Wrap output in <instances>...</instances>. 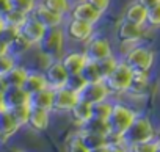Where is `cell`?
Instances as JSON below:
<instances>
[{
	"instance_id": "obj_1",
	"label": "cell",
	"mask_w": 160,
	"mask_h": 152,
	"mask_svg": "<svg viewBox=\"0 0 160 152\" xmlns=\"http://www.w3.org/2000/svg\"><path fill=\"white\" fill-rule=\"evenodd\" d=\"M137 118V113L122 105V104H115L108 118H107V125H108V135H107V143H119L122 133L127 130V127L132 124V121Z\"/></svg>"
},
{
	"instance_id": "obj_2",
	"label": "cell",
	"mask_w": 160,
	"mask_h": 152,
	"mask_svg": "<svg viewBox=\"0 0 160 152\" xmlns=\"http://www.w3.org/2000/svg\"><path fill=\"white\" fill-rule=\"evenodd\" d=\"M151 140H155L154 127H152V124L148 118L140 116V115H137V118L132 121V124L127 127V130L121 136V141L127 147L132 146V144L143 143V141H151Z\"/></svg>"
},
{
	"instance_id": "obj_3",
	"label": "cell",
	"mask_w": 160,
	"mask_h": 152,
	"mask_svg": "<svg viewBox=\"0 0 160 152\" xmlns=\"http://www.w3.org/2000/svg\"><path fill=\"white\" fill-rule=\"evenodd\" d=\"M155 60V53L152 49L146 46H133L129 49L122 58V61L133 71V72H149Z\"/></svg>"
},
{
	"instance_id": "obj_4",
	"label": "cell",
	"mask_w": 160,
	"mask_h": 152,
	"mask_svg": "<svg viewBox=\"0 0 160 152\" xmlns=\"http://www.w3.org/2000/svg\"><path fill=\"white\" fill-rule=\"evenodd\" d=\"M39 46V52L49 58L50 61L53 60H61V53H63V46H64V32L61 27L57 28H47L44 38L41 39Z\"/></svg>"
},
{
	"instance_id": "obj_5",
	"label": "cell",
	"mask_w": 160,
	"mask_h": 152,
	"mask_svg": "<svg viewBox=\"0 0 160 152\" xmlns=\"http://www.w3.org/2000/svg\"><path fill=\"white\" fill-rule=\"evenodd\" d=\"M132 77H133V71L121 60L118 61L115 69L104 79V83L107 85L110 93H127Z\"/></svg>"
},
{
	"instance_id": "obj_6",
	"label": "cell",
	"mask_w": 160,
	"mask_h": 152,
	"mask_svg": "<svg viewBox=\"0 0 160 152\" xmlns=\"http://www.w3.org/2000/svg\"><path fill=\"white\" fill-rule=\"evenodd\" d=\"M83 52L90 61H101L113 55L110 41L104 36H94V35L87 41V47Z\"/></svg>"
},
{
	"instance_id": "obj_7",
	"label": "cell",
	"mask_w": 160,
	"mask_h": 152,
	"mask_svg": "<svg viewBox=\"0 0 160 152\" xmlns=\"http://www.w3.org/2000/svg\"><path fill=\"white\" fill-rule=\"evenodd\" d=\"M63 32H64V36H68L74 42H87L94 35V25L71 17L66 22Z\"/></svg>"
},
{
	"instance_id": "obj_8",
	"label": "cell",
	"mask_w": 160,
	"mask_h": 152,
	"mask_svg": "<svg viewBox=\"0 0 160 152\" xmlns=\"http://www.w3.org/2000/svg\"><path fill=\"white\" fill-rule=\"evenodd\" d=\"M110 91L107 88V85L104 83V80L101 82H93V83H85V86L77 93L78 101L87 102L90 105H94L98 102H102L108 97Z\"/></svg>"
},
{
	"instance_id": "obj_9",
	"label": "cell",
	"mask_w": 160,
	"mask_h": 152,
	"mask_svg": "<svg viewBox=\"0 0 160 152\" xmlns=\"http://www.w3.org/2000/svg\"><path fill=\"white\" fill-rule=\"evenodd\" d=\"M46 32H47V28H46L39 21H36V19L30 14V16L27 17V21L21 25V28H19V36L24 38L30 46H35V44H39V42H41V39L44 38Z\"/></svg>"
},
{
	"instance_id": "obj_10",
	"label": "cell",
	"mask_w": 160,
	"mask_h": 152,
	"mask_svg": "<svg viewBox=\"0 0 160 152\" xmlns=\"http://www.w3.org/2000/svg\"><path fill=\"white\" fill-rule=\"evenodd\" d=\"M44 77H46V82H47V86L49 88L58 90V88L66 86L69 74L64 69L61 60H53V61H50V64L44 71Z\"/></svg>"
},
{
	"instance_id": "obj_11",
	"label": "cell",
	"mask_w": 160,
	"mask_h": 152,
	"mask_svg": "<svg viewBox=\"0 0 160 152\" xmlns=\"http://www.w3.org/2000/svg\"><path fill=\"white\" fill-rule=\"evenodd\" d=\"M144 27L146 25H137V24H132V22L122 19L116 28V36H118L119 42H122V44H135L140 39H143V36L146 33Z\"/></svg>"
},
{
	"instance_id": "obj_12",
	"label": "cell",
	"mask_w": 160,
	"mask_h": 152,
	"mask_svg": "<svg viewBox=\"0 0 160 152\" xmlns=\"http://www.w3.org/2000/svg\"><path fill=\"white\" fill-rule=\"evenodd\" d=\"M32 16L36 21H39L46 28H57V27H61L64 22V14H60V13L47 8L44 3H38L35 7Z\"/></svg>"
},
{
	"instance_id": "obj_13",
	"label": "cell",
	"mask_w": 160,
	"mask_h": 152,
	"mask_svg": "<svg viewBox=\"0 0 160 152\" xmlns=\"http://www.w3.org/2000/svg\"><path fill=\"white\" fill-rule=\"evenodd\" d=\"M71 17L74 19H78V21H83V22H88L91 25L98 24L102 17V13L98 11L91 3H88L87 0H80L78 3L72 5V10H71Z\"/></svg>"
},
{
	"instance_id": "obj_14",
	"label": "cell",
	"mask_w": 160,
	"mask_h": 152,
	"mask_svg": "<svg viewBox=\"0 0 160 152\" xmlns=\"http://www.w3.org/2000/svg\"><path fill=\"white\" fill-rule=\"evenodd\" d=\"M78 102V96L75 91L69 90L68 86L55 90L53 94V105L52 110L55 111H71V108Z\"/></svg>"
},
{
	"instance_id": "obj_15",
	"label": "cell",
	"mask_w": 160,
	"mask_h": 152,
	"mask_svg": "<svg viewBox=\"0 0 160 152\" xmlns=\"http://www.w3.org/2000/svg\"><path fill=\"white\" fill-rule=\"evenodd\" d=\"M2 102L3 108L10 110L13 107L28 104V94L22 86H5V90L2 91Z\"/></svg>"
},
{
	"instance_id": "obj_16",
	"label": "cell",
	"mask_w": 160,
	"mask_h": 152,
	"mask_svg": "<svg viewBox=\"0 0 160 152\" xmlns=\"http://www.w3.org/2000/svg\"><path fill=\"white\" fill-rule=\"evenodd\" d=\"M30 105V104H28ZM49 124V110L41 108V107H35L30 105L28 110V119H27V125H30L33 130L41 132L44 129H47Z\"/></svg>"
},
{
	"instance_id": "obj_17",
	"label": "cell",
	"mask_w": 160,
	"mask_h": 152,
	"mask_svg": "<svg viewBox=\"0 0 160 152\" xmlns=\"http://www.w3.org/2000/svg\"><path fill=\"white\" fill-rule=\"evenodd\" d=\"M87 61H88V58H87L85 52H77V50L69 52L61 58V63H63V66H64V69L68 71L69 75L71 74H80V71L83 69Z\"/></svg>"
},
{
	"instance_id": "obj_18",
	"label": "cell",
	"mask_w": 160,
	"mask_h": 152,
	"mask_svg": "<svg viewBox=\"0 0 160 152\" xmlns=\"http://www.w3.org/2000/svg\"><path fill=\"white\" fill-rule=\"evenodd\" d=\"M21 125L13 118L10 110H7V108L0 110V140H2V141L8 140L10 136H13V133H16V130Z\"/></svg>"
},
{
	"instance_id": "obj_19",
	"label": "cell",
	"mask_w": 160,
	"mask_h": 152,
	"mask_svg": "<svg viewBox=\"0 0 160 152\" xmlns=\"http://www.w3.org/2000/svg\"><path fill=\"white\" fill-rule=\"evenodd\" d=\"M126 21L132 22V24H137V25H146V19H148V8L140 3L138 0L133 3H130L127 8H126V13H124V17Z\"/></svg>"
},
{
	"instance_id": "obj_20",
	"label": "cell",
	"mask_w": 160,
	"mask_h": 152,
	"mask_svg": "<svg viewBox=\"0 0 160 152\" xmlns=\"http://www.w3.org/2000/svg\"><path fill=\"white\" fill-rule=\"evenodd\" d=\"M22 88L28 96H32V94H35V93L44 90V88H49L47 82H46V77H44V72L42 74L41 72H28Z\"/></svg>"
},
{
	"instance_id": "obj_21",
	"label": "cell",
	"mask_w": 160,
	"mask_h": 152,
	"mask_svg": "<svg viewBox=\"0 0 160 152\" xmlns=\"http://www.w3.org/2000/svg\"><path fill=\"white\" fill-rule=\"evenodd\" d=\"M53 94H55V90L52 88H44L32 96H28V104L30 105H35V107H41V108H46V110H52V105H53Z\"/></svg>"
},
{
	"instance_id": "obj_22",
	"label": "cell",
	"mask_w": 160,
	"mask_h": 152,
	"mask_svg": "<svg viewBox=\"0 0 160 152\" xmlns=\"http://www.w3.org/2000/svg\"><path fill=\"white\" fill-rule=\"evenodd\" d=\"M69 113H71V116H72V121H74L77 125L82 127L88 119L93 118V107H91L90 104H87V102L78 101V102L71 108Z\"/></svg>"
},
{
	"instance_id": "obj_23",
	"label": "cell",
	"mask_w": 160,
	"mask_h": 152,
	"mask_svg": "<svg viewBox=\"0 0 160 152\" xmlns=\"http://www.w3.org/2000/svg\"><path fill=\"white\" fill-rule=\"evenodd\" d=\"M149 88V75L148 72H133V77L130 82V86L127 90L129 94L133 96H144Z\"/></svg>"
},
{
	"instance_id": "obj_24",
	"label": "cell",
	"mask_w": 160,
	"mask_h": 152,
	"mask_svg": "<svg viewBox=\"0 0 160 152\" xmlns=\"http://www.w3.org/2000/svg\"><path fill=\"white\" fill-rule=\"evenodd\" d=\"M28 71L22 66H14L7 75H3L2 80L7 86H22L25 79H27Z\"/></svg>"
},
{
	"instance_id": "obj_25",
	"label": "cell",
	"mask_w": 160,
	"mask_h": 152,
	"mask_svg": "<svg viewBox=\"0 0 160 152\" xmlns=\"http://www.w3.org/2000/svg\"><path fill=\"white\" fill-rule=\"evenodd\" d=\"M82 130L83 132H91V133H99V135H108V125H107V121L105 119H101V118H96L93 116L91 119H88L83 125H82Z\"/></svg>"
},
{
	"instance_id": "obj_26",
	"label": "cell",
	"mask_w": 160,
	"mask_h": 152,
	"mask_svg": "<svg viewBox=\"0 0 160 152\" xmlns=\"http://www.w3.org/2000/svg\"><path fill=\"white\" fill-rule=\"evenodd\" d=\"M80 75L83 77V80L87 83H93V82H101L102 77H101V72H99V67H98V63L96 61H87L83 69L80 71Z\"/></svg>"
},
{
	"instance_id": "obj_27",
	"label": "cell",
	"mask_w": 160,
	"mask_h": 152,
	"mask_svg": "<svg viewBox=\"0 0 160 152\" xmlns=\"http://www.w3.org/2000/svg\"><path fill=\"white\" fill-rule=\"evenodd\" d=\"M80 136H82L85 146L88 149H94V147H99L102 144H108L107 143V136L105 135H99V133H91V132H80Z\"/></svg>"
},
{
	"instance_id": "obj_28",
	"label": "cell",
	"mask_w": 160,
	"mask_h": 152,
	"mask_svg": "<svg viewBox=\"0 0 160 152\" xmlns=\"http://www.w3.org/2000/svg\"><path fill=\"white\" fill-rule=\"evenodd\" d=\"M30 14H24V13H21V11H16V10H10L7 14H3L2 17H3V21H5V24L8 25V27H13V28H21V25L27 21V17H28Z\"/></svg>"
},
{
	"instance_id": "obj_29",
	"label": "cell",
	"mask_w": 160,
	"mask_h": 152,
	"mask_svg": "<svg viewBox=\"0 0 160 152\" xmlns=\"http://www.w3.org/2000/svg\"><path fill=\"white\" fill-rule=\"evenodd\" d=\"M41 3H44L47 8L60 13V14H68L71 13L72 10V3H71V0H42Z\"/></svg>"
},
{
	"instance_id": "obj_30",
	"label": "cell",
	"mask_w": 160,
	"mask_h": 152,
	"mask_svg": "<svg viewBox=\"0 0 160 152\" xmlns=\"http://www.w3.org/2000/svg\"><path fill=\"white\" fill-rule=\"evenodd\" d=\"M90 149L85 146L82 136H80V133H75L72 135L68 143H66V152H88Z\"/></svg>"
},
{
	"instance_id": "obj_31",
	"label": "cell",
	"mask_w": 160,
	"mask_h": 152,
	"mask_svg": "<svg viewBox=\"0 0 160 152\" xmlns=\"http://www.w3.org/2000/svg\"><path fill=\"white\" fill-rule=\"evenodd\" d=\"M11 3V10L21 11L24 14H32L35 7L38 5L36 0H10Z\"/></svg>"
},
{
	"instance_id": "obj_32",
	"label": "cell",
	"mask_w": 160,
	"mask_h": 152,
	"mask_svg": "<svg viewBox=\"0 0 160 152\" xmlns=\"http://www.w3.org/2000/svg\"><path fill=\"white\" fill-rule=\"evenodd\" d=\"M14 66H16V55H13L11 52L0 55V77L7 75Z\"/></svg>"
},
{
	"instance_id": "obj_33",
	"label": "cell",
	"mask_w": 160,
	"mask_h": 152,
	"mask_svg": "<svg viewBox=\"0 0 160 152\" xmlns=\"http://www.w3.org/2000/svg\"><path fill=\"white\" fill-rule=\"evenodd\" d=\"M28 110H30V105L24 104V105H18V107L10 108V113L13 115V118L18 121L19 125H25L27 119H28Z\"/></svg>"
},
{
	"instance_id": "obj_34",
	"label": "cell",
	"mask_w": 160,
	"mask_h": 152,
	"mask_svg": "<svg viewBox=\"0 0 160 152\" xmlns=\"http://www.w3.org/2000/svg\"><path fill=\"white\" fill-rule=\"evenodd\" d=\"M118 61L119 60H116V56H108V58H105V60H101V61H96L98 63V67H99V72H101V77H102V80L107 77V75L115 69V66L118 64Z\"/></svg>"
},
{
	"instance_id": "obj_35",
	"label": "cell",
	"mask_w": 160,
	"mask_h": 152,
	"mask_svg": "<svg viewBox=\"0 0 160 152\" xmlns=\"http://www.w3.org/2000/svg\"><path fill=\"white\" fill-rule=\"evenodd\" d=\"M146 25L151 27V28H160V3L148 8Z\"/></svg>"
},
{
	"instance_id": "obj_36",
	"label": "cell",
	"mask_w": 160,
	"mask_h": 152,
	"mask_svg": "<svg viewBox=\"0 0 160 152\" xmlns=\"http://www.w3.org/2000/svg\"><path fill=\"white\" fill-rule=\"evenodd\" d=\"M91 107H93V116L101 118V119H105V121H107V118H108V115H110V111L113 108V105L108 104V102H105V101L98 102V104H94Z\"/></svg>"
},
{
	"instance_id": "obj_37",
	"label": "cell",
	"mask_w": 160,
	"mask_h": 152,
	"mask_svg": "<svg viewBox=\"0 0 160 152\" xmlns=\"http://www.w3.org/2000/svg\"><path fill=\"white\" fill-rule=\"evenodd\" d=\"M155 147H157V140H151L129 146V152H155Z\"/></svg>"
},
{
	"instance_id": "obj_38",
	"label": "cell",
	"mask_w": 160,
	"mask_h": 152,
	"mask_svg": "<svg viewBox=\"0 0 160 152\" xmlns=\"http://www.w3.org/2000/svg\"><path fill=\"white\" fill-rule=\"evenodd\" d=\"M85 80H83V77L80 74H71L69 77H68V82H66V86L69 88V90H72V91H75V93H78L80 90H82L83 86H85Z\"/></svg>"
},
{
	"instance_id": "obj_39",
	"label": "cell",
	"mask_w": 160,
	"mask_h": 152,
	"mask_svg": "<svg viewBox=\"0 0 160 152\" xmlns=\"http://www.w3.org/2000/svg\"><path fill=\"white\" fill-rule=\"evenodd\" d=\"M88 3H91L98 11H101L102 14L110 8V3H112V0H87Z\"/></svg>"
},
{
	"instance_id": "obj_40",
	"label": "cell",
	"mask_w": 160,
	"mask_h": 152,
	"mask_svg": "<svg viewBox=\"0 0 160 152\" xmlns=\"http://www.w3.org/2000/svg\"><path fill=\"white\" fill-rule=\"evenodd\" d=\"M108 152H129V147H127L122 141H119V143H112Z\"/></svg>"
},
{
	"instance_id": "obj_41",
	"label": "cell",
	"mask_w": 160,
	"mask_h": 152,
	"mask_svg": "<svg viewBox=\"0 0 160 152\" xmlns=\"http://www.w3.org/2000/svg\"><path fill=\"white\" fill-rule=\"evenodd\" d=\"M10 10H11V3H10V0H0V16L7 14Z\"/></svg>"
},
{
	"instance_id": "obj_42",
	"label": "cell",
	"mask_w": 160,
	"mask_h": 152,
	"mask_svg": "<svg viewBox=\"0 0 160 152\" xmlns=\"http://www.w3.org/2000/svg\"><path fill=\"white\" fill-rule=\"evenodd\" d=\"M110 150V144H102L99 147H94V149H90L88 152H108Z\"/></svg>"
},
{
	"instance_id": "obj_43",
	"label": "cell",
	"mask_w": 160,
	"mask_h": 152,
	"mask_svg": "<svg viewBox=\"0 0 160 152\" xmlns=\"http://www.w3.org/2000/svg\"><path fill=\"white\" fill-rule=\"evenodd\" d=\"M140 3H143L146 8H151V7H154V5H157V3H160V0H138Z\"/></svg>"
},
{
	"instance_id": "obj_44",
	"label": "cell",
	"mask_w": 160,
	"mask_h": 152,
	"mask_svg": "<svg viewBox=\"0 0 160 152\" xmlns=\"http://www.w3.org/2000/svg\"><path fill=\"white\" fill-rule=\"evenodd\" d=\"M8 52H10V46H8L3 39H0V55L8 53Z\"/></svg>"
},
{
	"instance_id": "obj_45",
	"label": "cell",
	"mask_w": 160,
	"mask_h": 152,
	"mask_svg": "<svg viewBox=\"0 0 160 152\" xmlns=\"http://www.w3.org/2000/svg\"><path fill=\"white\" fill-rule=\"evenodd\" d=\"M5 28V21H3V17L0 16V33H2V30Z\"/></svg>"
},
{
	"instance_id": "obj_46",
	"label": "cell",
	"mask_w": 160,
	"mask_h": 152,
	"mask_svg": "<svg viewBox=\"0 0 160 152\" xmlns=\"http://www.w3.org/2000/svg\"><path fill=\"white\" fill-rule=\"evenodd\" d=\"M3 108V102H2V90H0V110Z\"/></svg>"
},
{
	"instance_id": "obj_47",
	"label": "cell",
	"mask_w": 160,
	"mask_h": 152,
	"mask_svg": "<svg viewBox=\"0 0 160 152\" xmlns=\"http://www.w3.org/2000/svg\"><path fill=\"white\" fill-rule=\"evenodd\" d=\"M155 152H160V143L157 141V147H155Z\"/></svg>"
},
{
	"instance_id": "obj_48",
	"label": "cell",
	"mask_w": 160,
	"mask_h": 152,
	"mask_svg": "<svg viewBox=\"0 0 160 152\" xmlns=\"http://www.w3.org/2000/svg\"><path fill=\"white\" fill-rule=\"evenodd\" d=\"M157 141H158V143H160V133H158V136H157Z\"/></svg>"
},
{
	"instance_id": "obj_49",
	"label": "cell",
	"mask_w": 160,
	"mask_h": 152,
	"mask_svg": "<svg viewBox=\"0 0 160 152\" xmlns=\"http://www.w3.org/2000/svg\"><path fill=\"white\" fill-rule=\"evenodd\" d=\"M0 141H2V140H0Z\"/></svg>"
}]
</instances>
